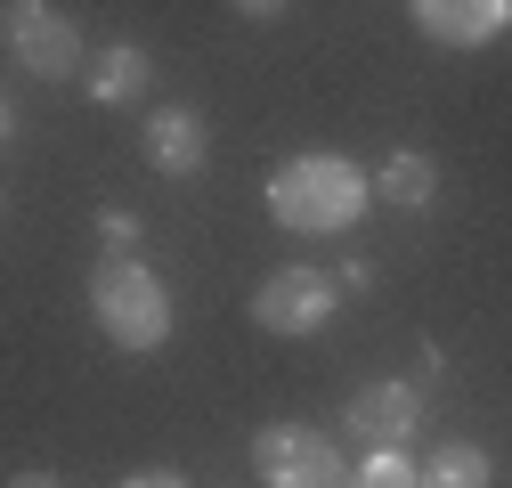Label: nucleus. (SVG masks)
<instances>
[{
	"label": "nucleus",
	"mask_w": 512,
	"mask_h": 488,
	"mask_svg": "<svg viewBox=\"0 0 512 488\" xmlns=\"http://www.w3.org/2000/svg\"><path fill=\"white\" fill-rule=\"evenodd\" d=\"M366 204H374V171H358L334 147H301L269 171V212L293 236H342V228H358Z\"/></svg>",
	"instance_id": "nucleus-1"
},
{
	"label": "nucleus",
	"mask_w": 512,
	"mask_h": 488,
	"mask_svg": "<svg viewBox=\"0 0 512 488\" xmlns=\"http://www.w3.org/2000/svg\"><path fill=\"white\" fill-rule=\"evenodd\" d=\"M90 318H98V334L114 350H155V342H171V293H163V277L147 261L106 253L90 269Z\"/></svg>",
	"instance_id": "nucleus-2"
},
{
	"label": "nucleus",
	"mask_w": 512,
	"mask_h": 488,
	"mask_svg": "<svg viewBox=\"0 0 512 488\" xmlns=\"http://www.w3.org/2000/svg\"><path fill=\"white\" fill-rule=\"evenodd\" d=\"M252 472H261V488H358V464H342V448L309 423H261Z\"/></svg>",
	"instance_id": "nucleus-3"
},
{
	"label": "nucleus",
	"mask_w": 512,
	"mask_h": 488,
	"mask_svg": "<svg viewBox=\"0 0 512 488\" xmlns=\"http://www.w3.org/2000/svg\"><path fill=\"white\" fill-rule=\"evenodd\" d=\"M0 33H9V57H17L25 74H41V82H66V74L82 66V33H74V17H66V9L9 0V9H0Z\"/></svg>",
	"instance_id": "nucleus-4"
},
{
	"label": "nucleus",
	"mask_w": 512,
	"mask_h": 488,
	"mask_svg": "<svg viewBox=\"0 0 512 488\" xmlns=\"http://www.w3.org/2000/svg\"><path fill=\"white\" fill-rule=\"evenodd\" d=\"M334 310H342V285L326 269H277L252 293V326L261 334H317Z\"/></svg>",
	"instance_id": "nucleus-5"
},
{
	"label": "nucleus",
	"mask_w": 512,
	"mask_h": 488,
	"mask_svg": "<svg viewBox=\"0 0 512 488\" xmlns=\"http://www.w3.org/2000/svg\"><path fill=\"white\" fill-rule=\"evenodd\" d=\"M415 423H423V391L399 383V375H382V383H358L350 407H342V432L366 440V448H407L415 440Z\"/></svg>",
	"instance_id": "nucleus-6"
},
{
	"label": "nucleus",
	"mask_w": 512,
	"mask_h": 488,
	"mask_svg": "<svg viewBox=\"0 0 512 488\" xmlns=\"http://www.w3.org/2000/svg\"><path fill=\"white\" fill-rule=\"evenodd\" d=\"M415 33L423 41H439V49H488V41H504V25H512V0H415Z\"/></svg>",
	"instance_id": "nucleus-7"
},
{
	"label": "nucleus",
	"mask_w": 512,
	"mask_h": 488,
	"mask_svg": "<svg viewBox=\"0 0 512 488\" xmlns=\"http://www.w3.org/2000/svg\"><path fill=\"white\" fill-rule=\"evenodd\" d=\"M204 155H212V139H204V114H196V106H163V114H147V163H155L163 179H196Z\"/></svg>",
	"instance_id": "nucleus-8"
},
{
	"label": "nucleus",
	"mask_w": 512,
	"mask_h": 488,
	"mask_svg": "<svg viewBox=\"0 0 512 488\" xmlns=\"http://www.w3.org/2000/svg\"><path fill=\"white\" fill-rule=\"evenodd\" d=\"M147 74H155V57L139 49V41H114V49H98L90 57V98L98 106H131V98H147Z\"/></svg>",
	"instance_id": "nucleus-9"
},
{
	"label": "nucleus",
	"mask_w": 512,
	"mask_h": 488,
	"mask_svg": "<svg viewBox=\"0 0 512 488\" xmlns=\"http://www.w3.org/2000/svg\"><path fill=\"white\" fill-rule=\"evenodd\" d=\"M431 196H439V163L423 147H399L391 163L374 171V204H391V212H423Z\"/></svg>",
	"instance_id": "nucleus-10"
},
{
	"label": "nucleus",
	"mask_w": 512,
	"mask_h": 488,
	"mask_svg": "<svg viewBox=\"0 0 512 488\" xmlns=\"http://www.w3.org/2000/svg\"><path fill=\"white\" fill-rule=\"evenodd\" d=\"M488 480H496V464H488L480 440H447V448L423 464V488H488Z\"/></svg>",
	"instance_id": "nucleus-11"
},
{
	"label": "nucleus",
	"mask_w": 512,
	"mask_h": 488,
	"mask_svg": "<svg viewBox=\"0 0 512 488\" xmlns=\"http://www.w3.org/2000/svg\"><path fill=\"white\" fill-rule=\"evenodd\" d=\"M358 488H423V464H407V448H366Z\"/></svg>",
	"instance_id": "nucleus-12"
},
{
	"label": "nucleus",
	"mask_w": 512,
	"mask_h": 488,
	"mask_svg": "<svg viewBox=\"0 0 512 488\" xmlns=\"http://www.w3.org/2000/svg\"><path fill=\"white\" fill-rule=\"evenodd\" d=\"M139 236H147V228H139V212H122V204H106V212H98V244H106L114 261H139Z\"/></svg>",
	"instance_id": "nucleus-13"
},
{
	"label": "nucleus",
	"mask_w": 512,
	"mask_h": 488,
	"mask_svg": "<svg viewBox=\"0 0 512 488\" xmlns=\"http://www.w3.org/2000/svg\"><path fill=\"white\" fill-rule=\"evenodd\" d=\"M334 285H342V293H374V261H342Z\"/></svg>",
	"instance_id": "nucleus-14"
},
{
	"label": "nucleus",
	"mask_w": 512,
	"mask_h": 488,
	"mask_svg": "<svg viewBox=\"0 0 512 488\" xmlns=\"http://www.w3.org/2000/svg\"><path fill=\"white\" fill-rule=\"evenodd\" d=\"M122 488H187V472H139V480H122Z\"/></svg>",
	"instance_id": "nucleus-15"
},
{
	"label": "nucleus",
	"mask_w": 512,
	"mask_h": 488,
	"mask_svg": "<svg viewBox=\"0 0 512 488\" xmlns=\"http://www.w3.org/2000/svg\"><path fill=\"white\" fill-rule=\"evenodd\" d=\"M9 488H66L57 472H9Z\"/></svg>",
	"instance_id": "nucleus-16"
}]
</instances>
